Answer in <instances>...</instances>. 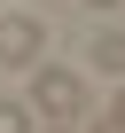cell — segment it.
Returning <instances> with one entry per match:
<instances>
[{
    "label": "cell",
    "instance_id": "6",
    "mask_svg": "<svg viewBox=\"0 0 125 133\" xmlns=\"http://www.w3.org/2000/svg\"><path fill=\"white\" fill-rule=\"evenodd\" d=\"M86 8H117V0H86Z\"/></svg>",
    "mask_w": 125,
    "mask_h": 133
},
{
    "label": "cell",
    "instance_id": "7",
    "mask_svg": "<svg viewBox=\"0 0 125 133\" xmlns=\"http://www.w3.org/2000/svg\"><path fill=\"white\" fill-rule=\"evenodd\" d=\"M39 133H71V125H39Z\"/></svg>",
    "mask_w": 125,
    "mask_h": 133
},
{
    "label": "cell",
    "instance_id": "2",
    "mask_svg": "<svg viewBox=\"0 0 125 133\" xmlns=\"http://www.w3.org/2000/svg\"><path fill=\"white\" fill-rule=\"evenodd\" d=\"M47 55V16H0V71H31Z\"/></svg>",
    "mask_w": 125,
    "mask_h": 133
},
{
    "label": "cell",
    "instance_id": "3",
    "mask_svg": "<svg viewBox=\"0 0 125 133\" xmlns=\"http://www.w3.org/2000/svg\"><path fill=\"white\" fill-rule=\"evenodd\" d=\"M94 71H109V78H125V31H94Z\"/></svg>",
    "mask_w": 125,
    "mask_h": 133
},
{
    "label": "cell",
    "instance_id": "5",
    "mask_svg": "<svg viewBox=\"0 0 125 133\" xmlns=\"http://www.w3.org/2000/svg\"><path fill=\"white\" fill-rule=\"evenodd\" d=\"M86 133H125V117H117V110H102V117H94Z\"/></svg>",
    "mask_w": 125,
    "mask_h": 133
},
{
    "label": "cell",
    "instance_id": "4",
    "mask_svg": "<svg viewBox=\"0 0 125 133\" xmlns=\"http://www.w3.org/2000/svg\"><path fill=\"white\" fill-rule=\"evenodd\" d=\"M0 133H31V102H0Z\"/></svg>",
    "mask_w": 125,
    "mask_h": 133
},
{
    "label": "cell",
    "instance_id": "8",
    "mask_svg": "<svg viewBox=\"0 0 125 133\" xmlns=\"http://www.w3.org/2000/svg\"><path fill=\"white\" fill-rule=\"evenodd\" d=\"M117 117H125V94H117Z\"/></svg>",
    "mask_w": 125,
    "mask_h": 133
},
{
    "label": "cell",
    "instance_id": "1",
    "mask_svg": "<svg viewBox=\"0 0 125 133\" xmlns=\"http://www.w3.org/2000/svg\"><path fill=\"white\" fill-rule=\"evenodd\" d=\"M31 117H47V125L86 117V78L78 71H39V63H31Z\"/></svg>",
    "mask_w": 125,
    "mask_h": 133
}]
</instances>
